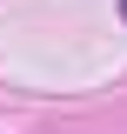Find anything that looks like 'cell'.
<instances>
[{
    "label": "cell",
    "mask_w": 127,
    "mask_h": 134,
    "mask_svg": "<svg viewBox=\"0 0 127 134\" xmlns=\"http://www.w3.org/2000/svg\"><path fill=\"white\" fill-rule=\"evenodd\" d=\"M120 20H127V0H120Z\"/></svg>",
    "instance_id": "obj_1"
}]
</instances>
